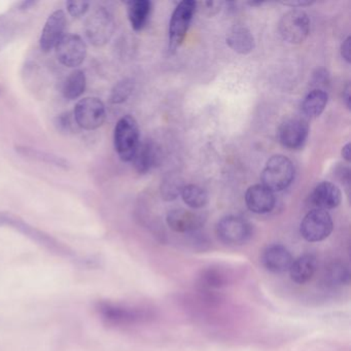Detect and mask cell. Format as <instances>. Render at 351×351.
Segmentation results:
<instances>
[{
  "mask_svg": "<svg viewBox=\"0 0 351 351\" xmlns=\"http://www.w3.org/2000/svg\"><path fill=\"white\" fill-rule=\"evenodd\" d=\"M0 226H7V227L13 228L16 231L25 235L26 237L36 241V243L40 244L44 247L48 248L51 252H56L57 254L65 256V258H73L77 263H82L84 265H89V266H96V260L93 258H83L77 256L73 250L67 247L64 244L59 242L58 240L53 238L49 234L32 227L29 223L16 217L13 213H3L0 211Z\"/></svg>",
  "mask_w": 351,
  "mask_h": 351,
  "instance_id": "obj_1",
  "label": "cell"
},
{
  "mask_svg": "<svg viewBox=\"0 0 351 351\" xmlns=\"http://www.w3.org/2000/svg\"><path fill=\"white\" fill-rule=\"evenodd\" d=\"M295 168L289 158L282 155L271 157L263 169V186L274 192L285 190L293 182Z\"/></svg>",
  "mask_w": 351,
  "mask_h": 351,
  "instance_id": "obj_2",
  "label": "cell"
},
{
  "mask_svg": "<svg viewBox=\"0 0 351 351\" xmlns=\"http://www.w3.org/2000/svg\"><path fill=\"white\" fill-rule=\"evenodd\" d=\"M114 149L122 161H132L139 143V129L133 117L125 116L119 120L114 128Z\"/></svg>",
  "mask_w": 351,
  "mask_h": 351,
  "instance_id": "obj_3",
  "label": "cell"
},
{
  "mask_svg": "<svg viewBox=\"0 0 351 351\" xmlns=\"http://www.w3.org/2000/svg\"><path fill=\"white\" fill-rule=\"evenodd\" d=\"M96 311L104 322L118 326L138 324L147 316V312L141 308L110 301L98 302Z\"/></svg>",
  "mask_w": 351,
  "mask_h": 351,
  "instance_id": "obj_4",
  "label": "cell"
},
{
  "mask_svg": "<svg viewBox=\"0 0 351 351\" xmlns=\"http://www.w3.org/2000/svg\"><path fill=\"white\" fill-rule=\"evenodd\" d=\"M196 12V3L184 0L178 3L172 14L169 23V51L176 52L186 38L193 16Z\"/></svg>",
  "mask_w": 351,
  "mask_h": 351,
  "instance_id": "obj_5",
  "label": "cell"
},
{
  "mask_svg": "<svg viewBox=\"0 0 351 351\" xmlns=\"http://www.w3.org/2000/svg\"><path fill=\"white\" fill-rule=\"evenodd\" d=\"M86 36L93 46L104 47L114 32V20L106 8H98L86 21Z\"/></svg>",
  "mask_w": 351,
  "mask_h": 351,
  "instance_id": "obj_6",
  "label": "cell"
},
{
  "mask_svg": "<svg viewBox=\"0 0 351 351\" xmlns=\"http://www.w3.org/2000/svg\"><path fill=\"white\" fill-rule=\"evenodd\" d=\"M217 237L230 246L243 245L252 236V227L243 217L227 215L217 223Z\"/></svg>",
  "mask_w": 351,
  "mask_h": 351,
  "instance_id": "obj_7",
  "label": "cell"
},
{
  "mask_svg": "<svg viewBox=\"0 0 351 351\" xmlns=\"http://www.w3.org/2000/svg\"><path fill=\"white\" fill-rule=\"evenodd\" d=\"M73 116L80 129L87 131L96 130L101 127L106 121V106L98 98H83L75 104Z\"/></svg>",
  "mask_w": 351,
  "mask_h": 351,
  "instance_id": "obj_8",
  "label": "cell"
},
{
  "mask_svg": "<svg viewBox=\"0 0 351 351\" xmlns=\"http://www.w3.org/2000/svg\"><path fill=\"white\" fill-rule=\"evenodd\" d=\"M334 229L332 217L328 211L311 209L302 221L300 233L308 242H319L326 239Z\"/></svg>",
  "mask_w": 351,
  "mask_h": 351,
  "instance_id": "obj_9",
  "label": "cell"
},
{
  "mask_svg": "<svg viewBox=\"0 0 351 351\" xmlns=\"http://www.w3.org/2000/svg\"><path fill=\"white\" fill-rule=\"evenodd\" d=\"M309 32V17L301 10L287 12L279 22L280 36L289 44H302L307 38Z\"/></svg>",
  "mask_w": 351,
  "mask_h": 351,
  "instance_id": "obj_10",
  "label": "cell"
},
{
  "mask_svg": "<svg viewBox=\"0 0 351 351\" xmlns=\"http://www.w3.org/2000/svg\"><path fill=\"white\" fill-rule=\"evenodd\" d=\"M55 49L59 62L69 69L80 66L87 56V45L77 34H64Z\"/></svg>",
  "mask_w": 351,
  "mask_h": 351,
  "instance_id": "obj_11",
  "label": "cell"
},
{
  "mask_svg": "<svg viewBox=\"0 0 351 351\" xmlns=\"http://www.w3.org/2000/svg\"><path fill=\"white\" fill-rule=\"evenodd\" d=\"M66 22V14L62 10L51 14L40 34V46L43 52H50L60 42L64 36Z\"/></svg>",
  "mask_w": 351,
  "mask_h": 351,
  "instance_id": "obj_12",
  "label": "cell"
},
{
  "mask_svg": "<svg viewBox=\"0 0 351 351\" xmlns=\"http://www.w3.org/2000/svg\"><path fill=\"white\" fill-rule=\"evenodd\" d=\"M166 221L168 227L176 233H190L201 229L206 221V217L196 211L173 209L168 213Z\"/></svg>",
  "mask_w": 351,
  "mask_h": 351,
  "instance_id": "obj_13",
  "label": "cell"
},
{
  "mask_svg": "<svg viewBox=\"0 0 351 351\" xmlns=\"http://www.w3.org/2000/svg\"><path fill=\"white\" fill-rule=\"evenodd\" d=\"M307 123L302 119H289L282 123L278 130V139L283 147L297 149L305 143L308 136Z\"/></svg>",
  "mask_w": 351,
  "mask_h": 351,
  "instance_id": "obj_14",
  "label": "cell"
},
{
  "mask_svg": "<svg viewBox=\"0 0 351 351\" xmlns=\"http://www.w3.org/2000/svg\"><path fill=\"white\" fill-rule=\"evenodd\" d=\"M293 258L291 252L281 244H272L266 247L261 256L263 267L269 272L282 274L291 268Z\"/></svg>",
  "mask_w": 351,
  "mask_h": 351,
  "instance_id": "obj_15",
  "label": "cell"
},
{
  "mask_svg": "<svg viewBox=\"0 0 351 351\" xmlns=\"http://www.w3.org/2000/svg\"><path fill=\"white\" fill-rule=\"evenodd\" d=\"M342 195L338 186L332 182H322L312 191L309 197V204L312 209L330 210L336 208L341 203Z\"/></svg>",
  "mask_w": 351,
  "mask_h": 351,
  "instance_id": "obj_16",
  "label": "cell"
},
{
  "mask_svg": "<svg viewBox=\"0 0 351 351\" xmlns=\"http://www.w3.org/2000/svg\"><path fill=\"white\" fill-rule=\"evenodd\" d=\"M244 199L247 208L258 215L270 213L275 206L274 194L263 184H254L248 188Z\"/></svg>",
  "mask_w": 351,
  "mask_h": 351,
  "instance_id": "obj_17",
  "label": "cell"
},
{
  "mask_svg": "<svg viewBox=\"0 0 351 351\" xmlns=\"http://www.w3.org/2000/svg\"><path fill=\"white\" fill-rule=\"evenodd\" d=\"M160 160L161 152L157 143L152 141H145L139 143L132 162L137 172L147 173L160 163Z\"/></svg>",
  "mask_w": 351,
  "mask_h": 351,
  "instance_id": "obj_18",
  "label": "cell"
},
{
  "mask_svg": "<svg viewBox=\"0 0 351 351\" xmlns=\"http://www.w3.org/2000/svg\"><path fill=\"white\" fill-rule=\"evenodd\" d=\"M317 271V258L311 254H303L293 261L289 268V276L293 282L305 285L311 280Z\"/></svg>",
  "mask_w": 351,
  "mask_h": 351,
  "instance_id": "obj_19",
  "label": "cell"
},
{
  "mask_svg": "<svg viewBox=\"0 0 351 351\" xmlns=\"http://www.w3.org/2000/svg\"><path fill=\"white\" fill-rule=\"evenodd\" d=\"M227 44L234 52L246 55L254 51V38L247 28L237 26L228 34Z\"/></svg>",
  "mask_w": 351,
  "mask_h": 351,
  "instance_id": "obj_20",
  "label": "cell"
},
{
  "mask_svg": "<svg viewBox=\"0 0 351 351\" xmlns=\"http://www.w3.org/2000/svg\"><path fill=\"white\" fill-rule=\"evenodd\" d=\"M16 152L19 155L23 156L27 159L34 160V161L42 162V163L56 166V167L62 168L65 170L71 168V164L64 158L54 155V154L40 151V149H34V147L18 145V147H16Z\"/></svg>",
  "mask_w": 351,
  "mask_h": 351,
  "instance_id": "obj_21",
  "label": "cell"
},
{
  "mask_svg": "<svg viewBox=\"0 0 351 351\" xmlns=\"http://www.w3.org/2000/svg\"><path fill=\"white\" fill-rule=\"evenodd\" d=\"M328 93L322 89H313L304 98L302 112L309 119H315L324 112L328 104Z\"/></svg>",
  "mask_w": 351,
  "mask_h": 351,
  "instance_id": "obj_22",
  "label": "cell"
},
{
  "mask_svg": "<svg viewBox=\"0 0 351 351\" xmlns=\"http://www.w3.org/2000/svg\"><path fill=\"white\" fill-rule=\"evenodd\" d=\"M152 3L149 0H133L128 3V18L135 32H141L147 25L151 15Z\"/></svg>",
  "mask_w": 351,
  "mask_h": 351,
  "instance_id": "obj_23",
  "label": "cell"
},
{
  "mask_svg": "<svg viewBox=\"0 0 351 351\" xmlns=\"http://www.w3.org/2000/svg\"><path fill=\"white\" fill-rule=\"evenodd\" d=\"M87 79L83 71H73L63 83L62 94L69 100H75L81 97L86 91Z\"/></svg>",
  "mask_w": 351,
  "mask_h": 351,
  "instance_id": "obj_24",
  "label": "cell"
},
{
  "mask_svg": "<svg viewBox=\"0 0 351 351\" xmlns=\"http://www.w3.org/2000/svg\"><path fill=\"white\" fill-rule=\"evenodd\" d=\"M180 195H182L184 202L193 209L202 208V207L206 206L209 201L206 191L196 184L184 186Z\"/></svg>",
  "mask_w": 351,
  "mask_h": 351,
  "instance_id": "obj_25",
  "label": "cell"
},
{
  "mask_svg": "<svg viewBox=\"0 0 351 351\" xmlns=\"http://www.w3.org/2000/svg\"><path fill=\"white\" fill-rule=\"evenodd\" d=\"M349 277H350V273H349L348 267L344 263L336 262L332 263L326 268L324 280L328 287H334L348 283Z\"/></svg>",
  "mask_w": 351,
  "mask_h": 351,
  "instance_id": "obj_26",
  "label": "cell"
},
{
  "mask_svg": "<svg viewBox=\"0 0 351 351\" xmlns=\"http://www.w3.org/2000/svg\"><path fill=\"white\" fill-rule=\"evenodd\" d=\"M54 126L59 133L64 135L75 134L80 130V127L77 126V122H75L73 112H64L58 114L54 119Z\"/></svg>",
  "mask_w": 351,
  "mask_h": 351,
  "instance_id": "obj_27",
  "label": "cell"
},
{
  "mask_svg": "<svg viewBox=\"0 0 351 351\" xmlns=\"http://www.w3.org/2000/svg\"><path fill=\"white\" fill-rule=\"evenodd\" d=\"M133 90H134V82L132 80L125 79L119 82L110 93V104H121L127 101V99L132 94Z\"/></svg>",
  "mask_w": 351,
  "mask_h": 351,
  "instance_id": "obj_28",
  "label": "cell"
},
{
  "mask_svg": "<svg viewBox=\"0 0 351 351\" xmlns=\"http://www.w3.org/2000/svg\"><path fill=\"white\" fill-rule=\"evenodd\" d=\"M184 186L178 182V178H169V180L164 182L163 188H162V195L166 200H173L182 192Z\"/></svg>",
  "mask_w": 351,
  "mask_h": 351,
  "instance_id": "obj_29",
  "label": "cell"
},
{
  "mask_svg": "<svg viewBox=\"0 0 351 351\" xmlns=\"http://www.w3.org/2000/svg\"><path fill=\"white\" fill-rule=\"evenodd\" d=\"M202 279L206 285L211 287H221L226 283L225 275L219 270L205 271Z\"/></svg>",
  "mask_w": 351,
  "mask_h": 351,
  "instance_id": "obj_30",
  "label": "cell"
},
{
  "mask_svg": "<svg viewBox=\"0 0 351 351\" xmlns=\"http://www.w3.org/2000/svg\"><path fill=\"white\" fill-rule=\"evenodd\" d=\"M67 11L69 15L73 18L82 17L87 13L90 8V3L88 1H67Z\"/></svg>",
  "mask_w": 351,
  "mask_h": 351,
  "instance_id": "obj_31",
  "label": "cell"
},
{
  "mask_svg": "<svg viewBox=\"0 0 351 351\" xmlns=\"http://www.w3.org/2000/svg\"><path fill=\"white\" fill-rule=\"evenodd\" d=\"M223 3H217V1H203V3H196V10L207 16H213L219 13Z\"/></svg>",
  "mask_w": 351,
  "mask_h": 351,
  "instance_id": "obj_32",
  "label": "cell"
},
{
  "mask_svg": "<svg viewBox=\"0 0 351 351\" xmlns=\"http://www.w3.org/2000/svg\"><path fill=\"white\" fill-rule=\"evenodd\" d=\"M341 55L347 63H350V38H347L341 47Z\"/></svg>",
  "mask_w": 351,
  "mask_h": 351,
  "instance_id": "obj_33",
  "label": "cell"
},
{
  "mask_svg": "<svg viewBox=\"0 0 351 351\" xmlns=\"http://www.w3.org/2000/svg\"><path fill=\"white\" fill-rule=\"evenodd\" d=\"M282 5H287V7L293 8V9H298V8L307 7V5H311L312 3L310 1H289V3H281Z\"/></svg>",
  "mask_w": 351,
  "mask_h": 351,
  "instance_id": "obj_34",
  "label": "cell"
},
{
  "mask_svg": "<svg viewBox=\"0 0 351 351\" xmlns=\"http://www.w3.org/2000/svg\"><path fill=\"white\" fill-rule=\"evenodd\" d=\"M343 99H344L347 108H350V86L349 85H347L343 91Z\"/></svg>",
  "mask_w": 351,
  "mask_h": 351,
  "instance_id": "obj_35",
  "label": "cell"
},
{
  "mask_svg": "<svg viewBox=\"0 0 351 351\" xmlns=\"http://www.w3.org/2000/svg\"><path fill=\"white\" fill-rule=\"evenodd\" d=\"M341 154H342V157L344 158L347 162H350V143H347V145H345L344 147H342Z\"/></svg>",
  "mask_w": 351,
  "mask_h": 351,
  "instance_id": "obj_36",
  "label": "cell"
},
{
  "mask_svg": "<svg viewBox=\"0 0 351 351\" xmlns=\"http://www.w3.org/2000/svg\"><path fill=\"white\" fill-rule=\"evenodd\" d=\"M34 5H36V3H34V1H23V3H21V9H29V8Z\"/></svg>",
  "mask_w": 351,
  "mask_h": 351,
  "instance_id": "obj_37",
  "label": "cell"
}]
</instances>
